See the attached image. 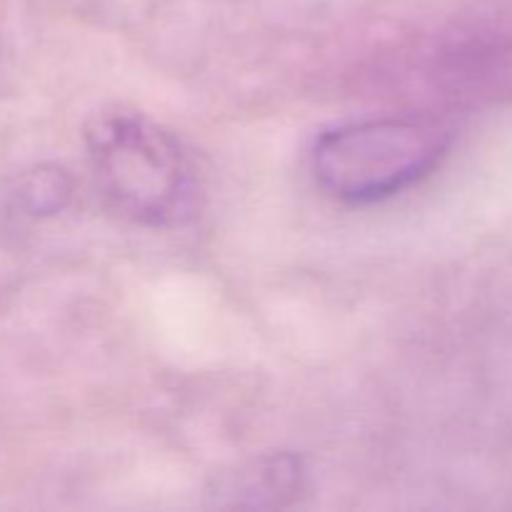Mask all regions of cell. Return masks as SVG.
<instances>
[{"mask_svg": "<svg viewBox=\"0 0 512 512\" xmlns=\"http://www.w3.org/2000/svg\"><path fill=\"white\" fill-rule=\"evenodd\" d=\"M448 145V130L435 120H360L330 130L315 143V180L343 203H375L433 173Z\"/></svg>", "mask_w": 512, "mask_h": 512, "instance_id": "obj_2", "label": "cell"}, {"mask_svg": "<svg viewBox=\"0 0 512 512\" xmlns=\"http://www.w3.org/2000/svg\"><path fill=\"white\" fill-rule=\"evenodd\" d=\"M93 175L105 200L125 218L168 225L183 218L195 178L183 148L140 113H100L85 130Z\"/></svg>", "mask_w": 512, "mask_h": 512, "instance_id": "obj_1", "label": "cell"}, {"mask_svg": "<svg viewBox=\"0 0 512 512\" xmlns=\"http://www.w3.org/2000/svg\"><path fill=\"white\" fill-rule=\"evenodd\" d=\"M73 183L58 165H40L30 170L18 188V200L25 213L30 215H53L65 208L70 200Z\"/></svg>", "mask_w": 512, "mask_h": 512, "instance_id": "obj_3", "label": "cell"}]
</instances>
